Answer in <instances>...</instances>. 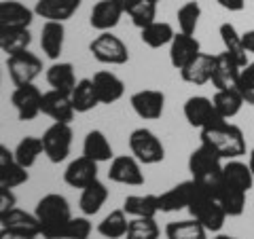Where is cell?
<instances>
[{
	"label": "cell",
	"instance_id": "obj_1",
	"mask_svg": "<svg viewBox=\"0 0 254 239\" xmlns=\"http://www.w3.org/2000/svg\"><path fill=\"white\" fill-rule=\"evenodd\" d=\"M201 144L210 146L222 159H240L246 155V138L237 125L218 119L212 125L201 129Z\"/></svg>",
	"mask_w": 254,
	"mask_h": 239
},
{
	"label": "cell",
	"instance_id": "obj_2",
	"mask_svg": "<svg viewBox=\"0 0 254 239\" xmlns=\"http://www.w3.org/2000/svg\"><path fill=\"white\" fill-rule=\"evenodd\" d=\"M189 172L190 180H195L199 186L216 195L222 182V157L210 146L199 144L189 155Z\"/></svg>",
	"mask_w": 254,
	"mask_h": 239
},
{
	"label": "cell",
	"instance_id": "obj_3",
	"mask_svg": "<svg viewBox=\"0 0 254 239\" xmlns=\"http://www.w3.org/2000/svg\"><path fill=\"white\" fill-rule=\"evenodd\" d=\"M34 214H36L38 222H41V237L43 239H55L60 227L72 218V210H70L68 199L60 193H49L43 199H38Z\"/></svg>",
	"mask_w": 254,
	"mask_h": 239
},
{
	"label": "cell",
	"instance_id": "obj_4",
	"mask_svg": "<svg viewBox=\"0 0 254 239\" xmlns=\"http://www.w3.org/2000/svg\"><path fill=\"white\" fill-rule=\"evenodd\" d=\"M187 210L190 212V216H193L197 222H201L208 233H220V229L225 227V220L229 218L225 214V210H222V205L218 203L216 195L210 193V190H205L199 184H197L195 197Z\"/></svg>",
	"mask_w": 254,
	"mask_h": 239
},
{
	"label": "cell",
	"instance_id": "obj_5",
	"mask_svg": "<svg viewBox=\"0 0 254 239\" xmlns=\"http://www.w3.org/2000/svg\"><path fill=\"white\" fill-rule=\"evenodd\" d=\"M129 153L142 165H157L165 159V146L150 129L138 127L129 133Z\"/></svg>",
	"mask_w": 254,
	"mask_h": 239
},
{
	"label": "cell",
	"instance_id": "obj_6",
	"mask_svg": "<svg viewBox=\"0 0 254 239\" xmlns=\"http://www.w3.org/2000/svg\"><path fill=\"white\" fill-rule=\"evenodd\" d=\"M89 51L100 63L106 66H123L129 60V49L113 32H100L89 43Z\"/></svg>",
	"mask_w": 254,
	"mask_h": 239
},
{
	"label": "cell",
	"instance_id": "obj_7",
	"mask_svg": "<svg viewBox=\"0 0 254 239\" xmlns=\"http://www.w3.org/2000/svg\"><path fill=\"white\" fill-rule=\"evenodd\" d=\"M43 153L51 163L66 161L72 148V127L70 123H53L43 133Z\"/></svg>",
	"mask_w": 254,
	"mask_h": 239
},
{
	"label": "cell",
	"instance_id": "obj_8",
	"mask_svg": "<svg viewBox=\"0 0 254 239\" xmlns=\"http://www.w3.org/2000/svg\"><path fill=\"white\" fill-rule=\"evenodd\" d=\"M6 70H9V76L15 87L28 85V83H34L43 74V60L30 49H23L6 58Z\"/></svg>",
	"mask_w": 254,
	"mask_h": 239
},
{
	"label": "cell",
	"instance_id": "obj_9",
	"mask_svg": "<svg viewBox=\"0 0 254 239\" xmlns=\"http://www.w3.org/2000/svg\"><path fill=\"white\" fill-rule=\"evenodd\" d=\"M41 102H43V91L34 83L17 85L11 95V104L17 110L19 121H34L41 115Z\"/></svg>",
	"mask_w": 254,
	"mask_h": 239
},
{
	"label": "cell",
	"instance_id": "obj_10",
	"mask_svg": "<svg viewBox=\"0 0 254 239\" xmlns=\"http://www.w3.org/2000/svg\"><path fill=\"white\" fill-rule=\"evenodd\" d=\"M142 163L133 155H119L110 161L108 178L117 182V184L125 186H142L144 184V172H142Z\"/></svg>",
	"mask_w": 254,
	"mask_h": 239
},
{
	"label": "cell",
	"instance_id": "obj_11",
	"mask_svg": "<svg viewBox=\"0 0 254 239\" xmlns=\"http://www.w3.org/2000/svg\"><path fill=\"white\" fill-rule=\"evenodd\" d=\"M195 190H197L195 180H185V182H180V184L172 186L170 190H165V193L157 195L159 212L174 214V212L187 210L190 205V201H193V197H195Z\"/></svg>",
	"mask_w": 254,
	"mask_h": 239
},
{
	"label": "cell",
	"instance_id": "obj_12",
	"mask_svg": "<svg viewBox=\"0 0 254 239\" xmlns=\"http://www.w3.org/2000/svg\"><path fill=\"white\" fill-rule=\"evenodd\" d=\"M129 104L140 119L144 121H157L163 115L165 108V93L157 89H142L129 98Z\"/></svg>",
	"mask_w": 254,
	"mask_h": 239
},
{
	"label": "cell",
	"instance_id": "obj_13",
	"mask_svg": "<svg viewBox=\"0 0 254 239\" xmlns=\"http://www.w3.org/2000/svg\"><path fill=\"white\" fill-rule=\"evenodd\" d=\"M185 119L190 127H197V129H203V127L212 125L214 121H218V113L214 108V102L205 95H193L185 102Z\"/></svg>",
	"mask_w": 254,
	"mask_h": 239
},
{
	"label": "cell",
	"instance_id": "obj_14",
	"mask_svg": "<svg viewBox=\"0 0 254 239\" xmlns=\"http://www.w3.org/2000/svg\"><path fill=\"white\" fill-rule=\"evenodd\" d=\"M41 113L53 119V123H70L74 119V106L70 102L68 93L49 89L43 93V102H41Z\"/></svg>",
	"mask_w": 254,
	"mask_h": 239
},
{
	"label": "cell",
	"instance_id": "obj_15",
	"mask_svg": "<svg viewBox=\"0 0 254 239\" xmlns=\"http://www.w3.org/2000/svg\"><path fill=\"white\" fill-rule=\"evenodd\" d=\"M199 53H201V45L195 38V34H182V32H178L170 43V63L178 72L182 68H187Z\"/></svg>",
	"mask_w": 254,
	"mask_h": 239
},
{
	"label": "cell",
	"instance_id": "obj_16",
	"mask_svg": "<svg viewBox=\"0 0 254 239\" xmlns=\"http://www.w3.org/2000/svg\"><path fill=\"white\" fill-rule=\"evenodd\" d=\"M98 165L89 157H76L74 161H70L68 167L64 170V182L72 188H85L87 184H91L93 180H98Z\"/></svg>",
	"mask_w": 254,
	"mask_h": 239
},
{
	"label": "cell",
	"instance_id": "obj_17",
	"mask_svg": "<svg viewBox=\"0 0 254 239\" xmlns=\"http://www.w3.org/2000/svg\"><path fill=\"white\" fill-rule=\"evenodd\" d=\"M91 81H93L100 104H115V102H119L125 95V83L115 72L100 70V72L93 74Z\"/></svg>",
	"mask_w": 254,
	"mask_h": 239
},
{
	"label": "cell",
	"instance_id": "obj_18",
	"mask_svg": "<svg viewBox=\"0 0 254 239\" xmlns=\"http://www.w3.org/2000/svg\"><path fill=\"white\" fill-rule=\"evenodd\" d=\"M242 68L237 66V61L229 55L227 51L216 53V60H214V72H212V85L216 89H231L237 85V78H240Z\"/></svg>",
	"mask_w": 254,
	"mask_h": 239
},
{
	"label": "cell",
	"instance_id": "obj_19",
	"mask_svg": "<svg viewBox=\"0 0 254 239\" xmlns=\"http://www.w3.org/2000/svg\"><path fill=\"white\" fill-rule=\"evenodd\" d=\"M123 15H125L123 9L115 0H100V2L93 4L91 15H89V23H91V28L98 32H110L113 28L119 26Z\"/></svg>",
	"mask_w": 254,
	"mask_h": 239
},
{
	"label": "cell",
	"instance_id": "obj_20",
	"mask_svg": "<svg viewBox=\"0 0 254 239\" xmlns=\"http://www.w3.org/2000/svg\"><path fill=\"white\" fill-rule=\"evenodd\" d=\"M83 0H38L34 13L45 21H66L81 9Z\"/></svg>",
	"mask_w": 254,
	"mask_h": 239
},
{
	"label": "cell",
	"instance_id": "obj_21",
	"mask_svg": "<svg viewBox=\"0 0 254 239\" xmlns=\"http://www.w3.org/2000/svg\"><path fill=\"white\" fill-rule=\"evenodd\" d=\"M214 60H216V55H212V53H199L187 68L180 70V78L185 83L197 85V87L210 83L212 81V72H214Z\"/></svg>",
	"mask_w": 254,
	"mask_h": 239
},
{
	"label": "cell",
	"instance_id": "obj_22",
	"mask_svg": "<svg viewBox=\"0 0 254 239\" xmlns=\"http://www.w3.org/2000/svg\"><path fill=\"white\" fill-rule=\"evenodd\" d=\"M64 41H66V28L62 21H45L41 30V49L51 61H58L64 51Z\"/></svg>",
	"mask_w": 254,
	"mask_h": 239
},
{
	"label": "cell",
	"instance_id": "obj_23",
	"mask_svg": "<svg viewBox=\"0 0 254 239\" xmlns=\"http://www.w3.org/2000/svg\"><path fill=\"white\" fill-rule=\"evenodd\" d=\"M47 83H49L51 89L62 91V93H72V89L76 87V76H74V66L68 61H53L49 68H47Z\"/></svg>",
	"mask_w": 254,
	"mask_h": 239
},
{
	"label": "cell",
	"instance_id": "obj_24",
	"mask_svg": "<svg viewBox=\"0 0 254 239\" xmlns=\"http://www.w3.org/2000/svg\"><path fill=\"white\" fill-rule=\"evenodd\" d=\"M218 34H220L222 45H225V51L237 61V66H240V68L248 66V63H250V61H248V51H246V47H244L242 34L237 32V28L233 26V23H229V21L220 23Z\"/></svg>",
	"mask_w": 254,
	"mask_h": 239
},
{
	"label": "cell",
	"instance_id": "obj_25",
	"mask_svg": "<svg viewBox=\"0 0 254 239\" xmlns=\"http://www.w3.org/2000/svg\"><path fill=\"white\" fill-rule=\"evenodd\" d=\"M222 182L248 193L254 186V176H252L250 165L240 161V159H229L227 163H222Z\"/></svg>",
	"mask_w": 254,
	"mask_h": 239
},
{
	"label": "cell",
	"instance_id": "obj_26",
	"mask_svg": "<svg viewBox=\"0 0 254 239\" xmlns=\"http://www.w3.org/2000/svg\"><path fill=\"white\" fill-rule=\"evenodd\" d=\"M34 15L36 13L28 9L23 2H17V0H0V23H4V26L30 28Z\"/></svg>",
	"mask_w": 254,
	"mask_h": 239
},
{
	"label": "cell",
	"instance_id": "obj_27",
	"mask_svg": "<svg viewBox=\"0 0 254 239\" xmlns=\"http://www.w3.org/2000/svg\"><path fill=\"white\" fill-rule=\"evenodd\" d=\"M246 190L242 188H235L231 184H227V182H220V186L216 190V199L218 203L222 205V210L229 218H237L242 216L244 210H246Z\"/></svg>",
	"mask_w": 254,
	"mask_h": 239
},
{
	"label": "cell",
	"instance_id": "obj_28",
	"mask_svg": "<svg viewBox=\"0 0 254 239\" xmlns=\"http://www.w3.org/2000/svg\"><path fill=\"white\" fill-rule=\"evenodd\" d=\"M108 199V188L102 180H93L91 184H87L81 190V199H78V208L85 216H93L102 210V205L106 203Z\"/></svg>",
	"mask_w": 254,
	"mask_h": 239
},
{
	"label": "cell",
	"instance_id": "obj_29",
	"mask_svg": "<svg viewBox=\"0 0 254 239\" xmlns=\"http://www.w3.org/2000/svg\"><path fill=\"white\" fill-rule=\"evenodd\" d=\"M32 43L30 28H17V26H4L0 23V51L4 53H17L28 49Z\"/></svg>",
	"mask_w": 254,
	"mask_h": 239
},
{
	"label": "cell",
	"instance_id": "obj_30",
	"mask_svg": "<svg viewBox=\"0 0 254 239\" xmlns=\"http://www.w3.org/2000/svg\"><path fill=\"white\" fill-rule=\"evenodd\" d=\"M83 155L93 159L95 163H104V161H113V146H110L108 138L104 135V131L100 129H91L85 135L83 142Z\"/></svg>",
	"mask_w": 254,
	"mask_h": 239
},
{
	"label": "cell",
	"instance_id": "obj_31",
	"mask_svg": "<svg viewBox=\"0 0 254 239\" xmlns=\"http://www.w3.org/2000/svg\"><path fill=\"white\" fill-rule=\"evenodd\" d=\"M212 102H214V108H216L218 117L225 119V121H231L233 117L240 115L242 106L246 104L244 98L240 95V91H237L235 87H231V89H216Z\"/></svg>",
	"mask_w": 254,
	"mask_h": 239
},
{
	"label": "cell",
	"instance_id": "obj_32",
	"mask_svg": "<svg viewBox=\"0 0 254 239\" xmlns=\"http://www.w3.org/2000/svg\"><path fill=\"white\" fill-rule=\"evenodd\" d=\"M70 102H72L76 115L89 113V110H93L95 106L100 104L98 93H95V87H93L91 78H81V81L76 83L72 93H70Z\"/></svg>",
	"mask_w": 254,
	"mask_h": 239
},
{
	"label": "cell",
	"instance_id": "obj_33",
	"mask_svg": "<svg viewBox=\"0 0 254 239\" xmlns=\"http://www.w3.org/2000/svg\"><path fill=\"white\" fill-rule=\"evenodd\" d=\"M123 210L131 218H155L159 214L157 195H127Z\"/></svg>",
	"mask_w": 254,
	"mask_h": 239
},
{
	"label": "cell",
	"instance_id": "obj_34",
	"mask_svg": "<svg viewBox=\"0 0 254 239\" xmlns=\"http://www.w3.org/2000/svg\"><path fill=\"white\" fill-rule=\"evenodd\" d=\"M174 36H176V32L168 21H153L150 26L140 30V41L150 49H161V47L170 45Z\"/></svg>",
	"mask_w": 254,
	"mask_h": 239
},
{
	"label": "cell",
	"instance_id": "obj_35",
	"mask_svg": "<svg viewBox=\"0 0 254 239\" xmlns=\"http://www.w3.org/2000/svg\"><path fill=\"white\" fill-rule=\"evenodd\" d=\"M0 227L21 229V231H30V233L41 235V222H38L36 214H30L26 210H19L17 205H15L13 210H9L2 218H0Z\"/></svg>",
	"mask_w": 254,
	"mask_h": 239
},
{
	"label": "cell",
	"instance_id": "obj_36",
	"mask_svg": "<svg viewBox=\"0 0 254 239\" xmlns=\"http://www.w3.org/2000/svg\"><path fill=\"white\" fill-rule=\"evenodd\" d=\"M127 227H129V220L125 210H113L102 218V222H98V233L106 239H121L127 235Z\"/></svg>",
	"mask_w": 254,
	"mask_h": 239
},
{
	"label": "cell",
	"instance_id": "obj_37",
	"mask_svg": "<svg viewBox=\"0 0 254 239\" xmlns=\"http://www.w3.org/2000/svg\"><path fill=\"white\" fill-rule=\"evenodd\" d=\"M15 161H17L21 167L30 170L32 165L38 161V157L45 155L43 153V140L36 138V135H26L23 140H19V144L15 146Z\"/></svg>",
	"mask_w": 254,
	"mask_h": 239
},
{
	"label": "cell",
	"instance_id": "obj_38",
	"mask_svg": "<svg viewBox=\"0 0 254 239\" xmlns=\"http://www.w3.org/2000/svg\"><path fill=\"white\" fill-rule=\"evenodd\" d=\"M165 237L168 239H208V231L203 229L201 222H197L195 218H189V220L170 222L165 227Z\"/></svg>",
	"mask_w": 254,
	"mask_h": 239
},
{
	"label": "cell",
	"instance_id": "obj_39",
	"mask_svg": "<svg viewBox=\"0 0 254 239\" xmlns=\"http://www.w3.org/2000/svg\"><path fill=\"white\" fill-rule=\"evenodd\" d=\"M178 30L182 34H195L197 26H199V19H201V6L197 0H189L178 9Z\"/></svg>",
	"mask_w": 254,
	"mask_h": 239
},
{
	"label": "cell",
	"instance_id": "obj_40",
	"mask_svg": "<svg viewBox=\"0 0 254 239\" xmlns=\"http://www.w3.org/2000/svg\"><path fill=\"white\" fill-rule=\"evenodd\" d=\"M91 235V222L87 220V216H72L68 222H64L60 227L55 239H87Z\"/></svg>",
	"mask_w": 254,
	"mask_h": 239
},
{
	"label": "cell",
	"instance_id": "obj_41",
	"mask_svg": "<svg viewBox=\"0 0 254 239\" xmlns=\"http://www.w3.org/2000/svg\"><path fill=\"white\" fill-rule=\"evenodd\" d=\"M159 233L155 218H131L125 239H159Z\"/></svg>",
	"mask_w": 254,
	"mask_h": 239
},
{
	"label": "cell",
	"instance_id": "obj_42",
	"mask_svg": "<svg viewBox=\"0 0 254 239\" xmlns=\"http://www.w3.org/2000/svg\"><path fill=\"white\" fill-rule=\"evenodd\" d=\"M127 15H129L133 26L142 30V28L150 26L153 21H157V4L148 2V0H138V2L127 11Z\"/></svg>",
	"mask_w": 254,
	"mask_h": 239
},
{
	"label": "cell",
	"instance_id": "obj_43",
	"mask_svg": "<svg viewBox=\"0 0 254 239\" xmlns=\"http://www.w3.org/2000/svg\"><path fill=\"white\" fill-rule=\"evenodd\" d=\"M30 180V174L26 167H21L17 161H13L9 165L0 167V186L4 188H17L21 184H26Z\"/></svg>",
	"mask_w": 254,
	"mask_h": 239
},
{
	"label": "cell",
	"instance_id": "obj_44",
	"mask_svg": "<svg viewBox=\"0 0 254 239\" xmlns=\"http://www.w3.org/2000/svg\"><path fill=\"white\" fill-rule=\"evenodd\" d=\"M235 89L240 91V95L244 98L246 104L254 106V61L248 63L246 68H242L240 78H237Z\"/></svg>",
	"mask_w": 254,
	"mask_h": 239
},
{
	"label": "cell",
	"instance_id": "obj_45",
	"mask_svg": "<svg viewBox=\"0 0 254 239\" xmlns=\"http://www.w3.org/2000/svg\"><path fill=\"white\" fill-rule=\"evenodd\" d=\"M15 205H17V197H15L13 188L0 186V218H2L9 210H13Z\"/></svg>",
	"mask_w": 254,
	"mask_h": 239
},
{
	"label": "cell",
	"instance_id": "obj_46",
	"mask_svg": "<svg viewBox=\"0 0 254 239\" xmlns=\"http://www.w3.org/2000/svg\"><path fill=\"white\" fill-rule=\"evenodd\" d=\"M38 237H41V235H36V233H30V231L0 227V239H38Z\"/></svg>",
	"mask_w": 254,
	"mask_h": 239
},
{
	"label": "cell",
	"instance_id": "obj_47",
	"mask_svg": "<svg viewBox=\"0 0 254 239\" xmlns=\"http://www.w3.org/2000/svg\"><path fill=\"white\" fill-rule=\"evenodd\" d=\"M222 9L231 11V13H240L246 9V0H216Z\"/></svg>",
	"mask_w": 254,
	"mask_h": 239
},
{
	"label": "cell",
	"instance_id": "obj_48",
	"mask_svg": "<svg viewBox=\"0 0 254 239\" xmlns=\"http://www.w3.org/2000/svg\"><path fill=\"white\" fill-rule=\"evenodd\" d=\"M15 161V153L9 148V146H4V144H0V167H4V165H9Z\"/></svg>",
	"mask_w": 254,
	"mask_h": 239
},
{
	"label": "cell",
	"instance_id": "obj_49",
	"mask_svg": "<svg viewBox=\"0 0 254 239\" xmlns=\"http://www.w3.org/2000/svg\"><path fill=\"white\" fill-rule=\"evenodd\" d=\"M242 41H244V47L248 53H254V30H248L242 34Z\"/></svg>",
	"mask_w": 254,
	"mask_h": 239
},
{
	"label": "cell",
	"instance_id": "obj_50",
	"mask_svg": "<svg viewBox=\"0 0 254 239\" xmlns=\"http://www.w3.org/2000/svg\"><path fill=\"white\" fill-rule=\"evenodd\" d=\"M115 2H117L119 6H121V9H123V13H127V11H129L131 6H133V4L138 2V0H115Z\"/></svg>",
	"mask_w": 254,
	"mask_h": 239
},
{
	"label": "cell",
	"instance_id": "obj_51",
	"mask_svg": "<svg viewBox=\"0 0 254 239\" xmlns=\"http://www.w3.org/2000/svg\"><path fill=\"white\" fill-rule=\"evenodd\" d=\"M248 165H250V170H252V176H254V148L250 150V161H248Z\"/></svg>",
	"mask_w": 254,
	"mask_h": 239
},
{
	"label": "cell",
	"instance_id": "obj_52",
	"mask_svg": "<svg viewBox=\"0 0 254 239\" xmlns=\"http://www.w3.org/2000/svg\"><path fill=\"white\" fill-rule=\"evenodd\" d=\"M212 239H237V237H231V235H216V237H212Z\"/></svg>",
	"mask_w": 254,
	"mask_h": 239
},
{
	"label": "cell",
	"instance_id": "obj_53",
	"mask_svg": "<svg viewBox=\"0 0 254 239\" xmlns=\"http://www.w3.org/2000/svg\"><path fill=\"white\" fill-rule=\"evenodd\" d=\"M148 2H155L157 4V2H161V0H148Z\"/></svg>",
	"mask_w": 254,
	"mask_h": 239
},
{
	"label": "cell",
	"instance_id": "obj_54",
	"mask_svg": "<svg viewBox=\"0 0 254 239\" xmlns=\"http://www.w3.org/2000/svg\"><path fill=\"white\" fill-rule=\"evenodd\" d=\"M0 83H2V74H0Z\"/></svg>",
	"mask_w": 254,
	"mask_h": 239
},
{
	"label": "cell",
	"instance_id": "obj_55",
	"mask_svg": "<svg viewBox=\"0 0 254 239\" xmlns=\"http://www.w3.org/2000/svg\"><path fill=\"white\" fill-rule=\"evenodd\" d=\"M87 239H89V237H87Z\"/></svg>",
	"mask_w": 254,
	"mask_h": 239
}]
</instances>
